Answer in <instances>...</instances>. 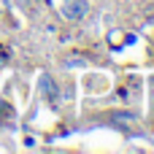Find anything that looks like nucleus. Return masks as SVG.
I'll return each mask as SVG.
<instances>
[{
  "instance_id": "5",
  "label": "nucleus",
  "mask_w": 154,
  "mask_h": 154,
  "mask_svg": "<svg viewBox=\"0 0 154 154\" xmlns=\"http://www.w3.org/2000/svg\"><path fill=\"white\" fill-rule=\"evenodd\" d=\"M5 5H8V0H0V11H3V8H5Z\"/></svg>"
},
{
  "instance_id": "2",
  "label": "nucleus",
  "mask_w": 154,
  "mask_h": 154,
  "mask_svg": "<svg viewBox=\"0 0 154 154\" xmlns=\"http://www.w3.org/2000/svg\"><path fill=\"white\" fill-rule=\"evenodd\" d=\"M41 92H43V95H46V97H49V100H51V103H54V100H57V87H54V84H51V79H49V76H46V73H43V76H41Z\"/></svg>"
},
{
  "instance_id": "1",
  "label": "nucleus",
  "mask_w": 154,
  "mask_h": 154,
  "mask_svg": "<svg viewBox=\"0 0 154 154\" xmlns=\"http://www.w3.org/2000/svg\"><path fill=\"white\" fill-rule=\"evenodd\" d=\"M87 14H89L87 0H62V5H60V16L68 22H81V19H87Z\"/></svg>"
},
{
  "instance_id": "3",
  "label": "nucleus",
  "mask_w": 154,
  "mask_h": 154,
  "mask_svg": "<svg viewBox=\"0 0 154 154\" xmlns=\"http://www.w3.org/2000/svg\"><path fill=\"white\" fill-rule=\"evenodd\" d=\"M116 119H122V122H133L135 116H133V114H116Z\"/></svg>"
},
{
  "instance_id": "4",
  "label": "nucleus",
  "mask_w": 154,
  "mask_h": 154,
  "mask_svg": "<svg viewBox=\"0 0 154 154\" xmlns=\"http://www.w3.org/2000/svg\"><path fill=\"white\" fill-rule=\"evenodd\" d=\"M3 62H5V54H3V49H0V65H3Z\"/></svg>"
}]
</instances>
